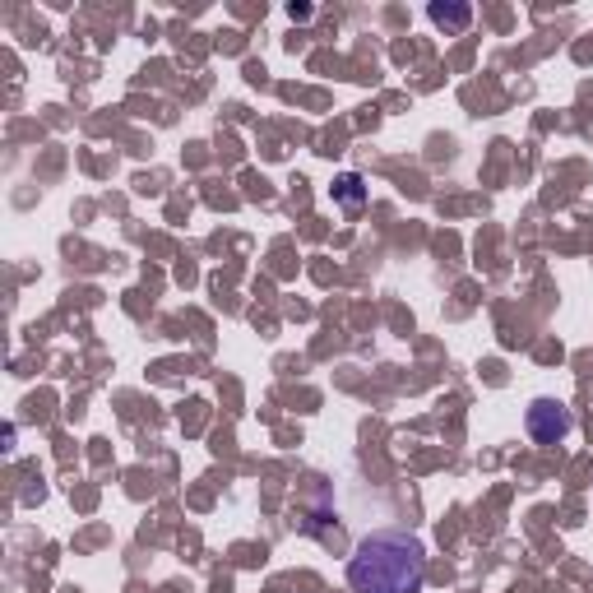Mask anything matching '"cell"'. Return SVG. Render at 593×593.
<instances>
[{
  "mask_svg": "<svg viewBox=\"0 0 593 593\" xmlns=\"http://www.w3.org/2000/svg\"><path fill=\"white\" fill-rule=\"evenodd\" d=\"M348 584H353V593H422L427 552L413 533L376 529L348 556Z\"/></svg>",
  "mask_w": 593,
  "mask_h": 593,
  "instance_id": "obj_1",
  "label": "cell"
},
{
  "mask_svg": "<svg viewBox=\"0 0 593 593\" xmlns=\"http://www.w3.org/2000/svg\"><path fill=\"white\" fill-rule=\"evenodd\" d=\"M524 427L538 445H561L575 431V417H570L566 404H556V399H533L529 413H524Z\"/></svg>",
  "mask_w": 593,
  "mask_h": 593,
  "instance_id": "obj_2",
  "label": "cell"
},
{
  "mask_svg": "<svg viewBox=\"0 0 593 593\" xmlns=\"http://www.w3.org/2000/svg\"><path fill=\"white\" fill-rule=\"evenodd\" d=\"M431 19L441 28H468L473 10H468V5H441V0H436V5H431Z\"/></svg>",
  "mask_w": 593,
  "mask_h": 593,
  "instance_id": "obj_4",
  "label": "cell"
},
{
  "mask_svg": "<svg viewBox=\"0 0 593 593\" xmlns=\"http://www.w3.org/2000/svg\"><path fill=\"white\" fill-rule=\"evenodd\" d=\"M334 200H339L343 209H362V200H366L362 177H357V172H343V177L334 181Z\"/></svg>",
  "mask_w": 593,
  "mask_h": 593,
  "instance_id": "obj_3",
  "label": "cell"
}]
</instances>
